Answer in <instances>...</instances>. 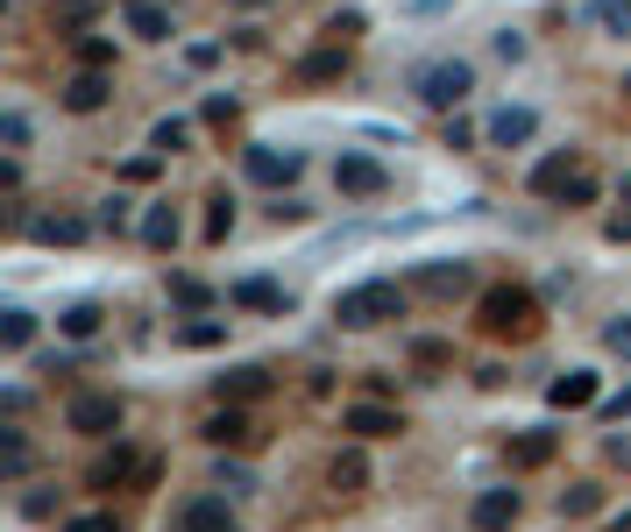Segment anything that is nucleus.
<instances>
[{"instance_id": "cd10ccee", "label": "nucleus", "mask_w": 631, "mask_h": 532, "mask_svg": "<svg viewBox=\"0 0 631 532\" xmlns=\"http://www.w3.org/2000/svg\"><path fill=\"white\" fill-rule=\"evenodd\" d=\"M185 142H193V128H185V121H170V114H164L157 128H149V149H157V157H178Z\"/></svg>"}, {"instance_id": "49530a36", "label": "nucleus", "mask_w": 631, "mask_h": 532, "mask_svg": "<svg viewBox=\"0 0 631 532\" xmlns=\"http://www.w3.org/2000/svg\"><path fill=\"white\" fill-rule=\"evenodd\" d=\"M440 8H454V0H405V14H440Z\"/></svg>"}, {"instance_id": "c03bdc74", "label": "nucleus", "mask_w": 631, "mask_h": 532, "mask_svg": "<svg viewBox=\"0 0 631 532\" xmlns=\"http://www.w3.org/2000/svg\"><path fill=\"white\" fill-rule=\"evenodd\" d=\"M100 227H114V235H121V227H128V199H107V206H100Z\"/></svg>"}, {"instance_id": "f3484780", "label": "nucleus", "mask_w": 631, "mask_h": 532, "mask_svg": "<svg viewBox=\"0 0 631 532\" xmlns=\"http://www.w3.org/2000/svg\"><path fill=\"white\" fill-rule=\"evenodd\" d=\"M214 391H220V405H248V397H263V391H270V370H256V363H241V370H227V376H214Z\"/></svg>"}, {"instance_id": "423d86ee", "label": "nucleus", "mask_w": 631, "mask_h": 532, "mask_svg": "<svg viewBox=\"0 0 631 532\" xmlns=\"http://www.w3.org/2000/svg\"><path fill=\"white\" fill-rule=\"evenodd\" d=\"M241 170H248L256 185H292L298 170H305V157H298V149H277V142H256V149L241 157Z\"/></svg>"}, {"instance_id": "e433bc0d", "label": "nucleus", "mask_w": 631, "mask_h": 532, "mask_svg": "<svg viewBox=\"0 0 631 532\" xmlns=\"http://www.w3.org/2000/svg\"><path fill=\"white\" fill-rule=\"evenodd\" d=\"M65 532H121L114 511H86V519H65Z\"/></svg>"}, {"instance_id": "4be33fe9", "label": "nucleus", "mask_w": 631, "mask_h": 532, "mask_svg": "<svg viewBox=\"0 0 631 532\" xmlns=\"http://www.w3.org/2000/svg\"><path fill=\"white\" fill-rule=\"evenodd\" d=\"M199 433H206V441H214V447H248V441H256V426H248V420H241L235 405H220V412H214V420H206Z\"/></svg>"}, {"instance_id": "de8ad7c7", "label": "nucleus", "mask_w": 631, "mask_h": 532, "mask_svg": "<svg viewBox=\"0 0 631 532\" xmlns=\"http://www.w3.org/2000/svg\"><path fill=\"white\" fill-rule=\"evenodd\" d=\"M610 242H631V214H610Z\"/></svg>"}, {"instance_id": "20e7f679", "label": "nucleus", "mask_w": 631, "mask_h": 532, "mask_svg": "<svg viewBox=\"0 0 631 532\" xmlns=\"http://www.w3.org/2000/svg\"><path fill=\"white\" fill-rule=\"evenodd\" d=\"M334 185H341V199H384L391 193V170L376 157H362V149H341V157H334Z\"/></svg>"}, {"instance_id": "39448f33", "label": "nucleus", "mask_w": 631, "mask_h": 532, "mask_svg": "<svg viewBox=\"0 0 631 532\" xmlns=\"http://www.w3.org/2000/svg\"><path fill=\"white\" fill-rule=\"evenodd\" d=\"M65 426L71 433H92V441H107V433H121V397L114 391H79L65 405Z\"/></svg>"}, {"instance_id": "7ed1b4c3", "label": "nucleus", "mask_w": 631, "mask_h": 532, "mask_svg": "<svg viewBox=\"0 0 631 532\" xmlns=\"http://www.w3.org/2000/svg\"><path fill=\"white\" fill-rule=\"evenodd\" d=\"M412 92H418V100H426V107L454 114V107H462L469 92H475V71L462 65V57H440V65H426V71H418V79H412Z\"/></svg>"}, {"instance_id": "f257e3e1", "label": "nucleus", "mask_w": 631, "mask_h": 532, "mask_svg": "<svg viewBox=\"0 0 631 532\" xmlns=\"http://www.w3.org/2000/svg\"><path fill=\"white\" fill-rule=\"evenodd\" d=\"M475 319H483L490 341H532L540 334V298H532L525 284H490V292L475 298Z\"/></svg>"}, {"instance_id": "f8f14e48", "label": "nucleus", "mask_w": 631, "mask_h": 532, "mask_svg": "<svg viewBox=\"0 0 631 532\" xmlns=\"http://www.w3.org/2000/svg\"><path fill=\"white\" fill-rule=\"evenodd\" d=\"M575 170H582V157H575V149H553V157H540V164H532V193H540V199H561Z\"/></svg>"}, {"instance_id": "412c9836", "label": "nucleus", "mask_w": 631, "mask_h": 532, "mask_svg": "<svg viewBox=\"0 0 631 532\" xmlns=\"http://www.w3.org/2000/svg\"><path fill=\"white\" fill-rule=\"evenodd\" d=\"M29 469H36V454H29V433H22V426H0V476H8V483H22Z\"/></svg>"}, {"instance_id": "f03ea898", "label": "nucleus", "mask_w": 631, "mask_h": 532, "mask_svg": "<svg viewBox=\"0 0 631 532\" xmlns=\"http://www.w3.org/2000/svg\"><path fill=\"white\" fill-rule=\"evenodd\" d=\"M334 319L348 334H369V327H384V319H405V284H391V277L348 284V292L334 298Z\"/></svg>"}, {"instance_id": "dca6fc26", "label": "nucleus", "mask_w": 631, "mask_h": 532, "mask_svg": "<svg viewBox=\"0 0 631 532\" xmlns=\"http://www.w3.org/2000/svg\"><path fill=\"white\" fill-rule=\"evenodd\" d=\"M327 483L341 490V497H362V490H369V454H362V447H341L334 462H327Z\"/></svg>"}, {"instance_id": "a18cd8bd", "label": "nucleus", "mask_w": 631, "mask_h": 532, "mask_svg": "<svg viewBox=\"0 0 631 532\" xmlns=\"http://www.w3.org/2000/svg\"><path fill=\"white\" fill-rule=\"evenodd\" d=\"M603 412H610V420H624V412H631V384H624L618 397H603Z\"/></svg>"}, {"instance_id": "09e8293b", "label": "nucleus", "mask_w": 631, "mask_h": 532, "mask_svg": "<svg viewBox=\"0 0 631 532\" xmlns=\"http://www.w3.org/2000/svg\"><path fill=\"white\" fill-rule=\"evenodd\" d=\"M610 532H631V511H618V519H610Z\"/></svg>"}, {"instance_id": "5701e85b", "label": "nucleus", "mask_w": 631, "mask_h": 532, "mask_svg": "<svg viewBox=\"0 0 631 532\" xmlns=\"http://www.w3.org/2000/svg\"><path fill=\"white\" fill-rule=\"evenodd\" d=\"M553 447H561L553 433H519V441L504 447V462H511V469H546V462H553Z\"/></svg>"}, {"instance_id": "a19ab883", "label": "nucleus", "mask_w": 631, "mask_h": 532, "mask_svg": "<svg viewBox=\"0 0 631 532\" xmlns=\"http://www.w3.org/2000/svg\"><path fill=\"white\" fill-rule=\"evenodd\" d=\"M327 36H334V43H355V36H362V14H334Z\"/></svg>"}, {"instance_id": "72a5a7b5", "label": "nucleus", "mask_w": 631, "mask_h": 532, "mask_svg": "<svg viewBox=\"0 0 631 532\" xmlns=\"http://www.w3.org/2000/svg\"><path fill=\"white\" fill-rule=\"evenodd\" d=\"M597 199V178H589V164L575 170V178H568V193H561V206H589Z\"/></svg>"}, {"instance_id": "2f4dec72", "label": "nucleus", "mask_w": 631, "mask_h": 532, "mask_svg": "<svg viewBox=\"0 0 631 532\" xmlns=\"http://www.w3.org/2000/svg\"><path fill=\"white\" fill-rule=\"evenodd\" d=\"M589 14H597L610 36H631V0H589Z\"/></svg>"}, {"instance_id": "4c0bfd02", "label": "nucleus", "mask_w": 631, "mask_h": 532, "mask_svg": "<svg viewBox=\"0 0 631 532\" xmlns=\"http://www.w3.org/2000/svg\"><path fill=\"white\" fill-rule=\"evenodd\" d=\"M170 298H178L185 313H199V306H206V284H199V277H178V284H170Z\"/></svg>"}, {"instance_id": "58836bf2", "label": "nucleus", "mask_w": 631, "mask_h": 532, "mask_svg": "<svg viewBox=\"0 0 631 532\" xmlns=\"http://www.w3.org/2000/svg\"><path fill=\"white\" fill-rule=\"evenodd\" d=\"M496 57H504V65H519V57H525V36H519V29H496Z\"/></svg>"}, {"instance_id": "c9c22d12", "label": "nucleus", "mask_w": 631, "mask_h": 532, "mask_svg": "<svg viewBox=\"0 0 631 532\" xmlns=\"http://www.w3.org/2000/svg\"><path fill=\"white\" fill-rule=\"evenodd\" d=\"M0 142H8V149H29V114H0Z\"/></svg>"}, {"instance_id": "37998d69", "label": "nucleus", "mask_w": 631, "mask_h": 532, "mask_svg": "<svg viewBox=\"0 0 631 532\" xmlns=\"http://www.w3.org/2000/svg\"><path fill=\"white\" fill-rule=\"evenodd\" d=\"M412 363H418V370H440V363H447V348H440V341H418Z\"/></svg>"}, {"instance_id": "ddd939ff", "label": "nucleus", "mask_w": 631, "mask_h": 532, "mask_svg": "<svg viewBox=\"0 0 631 532\" xmlns=\"http://www.w3.org/2000/svg\"><path fill=\"white\" fill-rule=\"evenodd\" d=\"M546 405H553V412H582V405H597V370H568V376H553V384H546Z\"/></svg>"}, {"instance_id": "1a4fd4ad", "label": "nucleus", "mask_w": 631, "mask_h": 532, "mask_svg": "<svg viewBox=\"0 0 631 532\" xmlns=\"http://www.w3.org/2000/svg\"><path fill=\"white\" fill-rule=\"evenodd\" d=\"M178 532H241V519H235L227 497H185L178 504Z\"/></svg>"}, {"instance_id": "6ab92c4d", "label": "nucleus", "mask_w": 631, "mask_h": 532, "mask_svg": "<svg viewBox=\"0 0 631 532\" xmlns=\"http://www.w3.org/2000/svg\"><path fill=\"white\" fill-rule=\"evenodd\" d=\"M128 14V36H142V43H170V14L157 8V0H121Z\"/></svg>"}, {"instance_id": "b1692460", "label": "nucleus", "mask_w": 631, "mask_h": 532, "mask_svg": "<svg viewBox=\"0 0 631 532\" xmlns=\"http://www.w3.org/2000/svg\"><path fill=\"white\" fill-rule=\"evenodd\" d=\"M227 298H235V306H248V313H284V292H277L270 277H241Z\"/></svg>"}, {"instance_id": "2eb2a0df", "label": "nucleus", "mask_w": 631, "mask_h": 532, "mask_svg": "<svg viewBox=\"0 0 631 532\" xmlns=\"http://www.w3.org/2000/svg\"><path fill=\"white\" fill-rule=\"evenodd\" d=\"M29 235H36V242H50V249H79V242L92 235V220H79V214H36V220H29Z\"/></svg>"}, {"instance_id": "79ce46f5", "label": "nucleus", "mask_w": 631, "mask_h": 532, "mask_svg": "<svg viewBox=\"0 0 631 532\" xmlns=\"http://www.w3.org/2000/svg\"><path fill=\"white\" fill-rule=\"evenodd\" d=\"M214 476H220V490H235V497H248V490H256V483H248V469H227V462H220Z\"/></svg>"}, {"instance_id": "4468645a", "label": "nucleus", "mask_w": 631, "mask_h": 532, "mask_svg": "<svg viewBox=\"0 0 631 532\" xmlns=\"http://www.w3.org/2000/svg\"><path fill=\"white\" fill-rule=\"evenodd\" d=\"M469 519H475V532H511L519 525V490H483Z\"/></svg>"}, {"instance_id": "f704fd0d", "label": "nucleus", "mask_w": 631, "mask_h": 532, "mask_svg": "<svg viewBox=\"0 0 631 532\" xmlns=\"http://www.w3.org/2000/svg\"><path fill=\"white\" fill-rule=\"evenodd\" d=\"M603 348H610V355H624V363H631V313H624V319H610V327H603Z\"/></svg>"}, {"instance_id": "9b49d317", "label": "nucleus", "mask_w": 631, "mask_h": 532, "mask_svg": "<svg viewBox=\"0 0 631 532\" xmlns=\"http://www.w3.org/2000/svg\"><path fill=\"white\" fill-rule=\"evenodd\" d=\"M341 426H348L355 441H384V433H397V412L384 405V397H362V405L341 412Z\"/></svg>"}, {"instance_id": "473e14b6", "label": "nucleus", "mask_w": 631, "mask_h": 532, "mask_svg": "<svg viewBox=\"0 0 631 532\" xmlns=\"http://www.w3.org/2000/svg\"><path fill=\"white\" fill-rule=\"evenodd\" d=\"M79 65L107 71V65H114V43H107V36H79Z\"/></svg>"}, {"instance_id": "a878e982", "label": "nucleus", "mask_w": 631, "mask_h": 532, "mask_svg": "<svg viewBox=\"0 0 631 532\" xmlns=\"http://www.w3.org/2000/svg\"><path fill=\"white\" fill-rule=\"evenodd\" d=\"M142 242L149 249H178V214H170V206H149L142 214Z\"/></svg>"}, {"instance_id": "c756f323", "label": "nucleus", "mask_w": 631, "mask_h": 532, "mask_svg": "<svg viewBox=\"0 0 631 532\" xmlns=\"http://www.w3.org/2000/svg\"><path fill=\"white\" fill-rule=\"evenodd\" d=\"M178 341H185V348H220V341H227V319H185Z\"/></svg>"}, {"instance_id": "9d476101", "label": "nucleus", "mask_w": 631, "mask_h": 532, "mask_svg": "<svg viewBox=\"0 0 631 532\" xmlns=\"http://www.w3.org/2000/svg\"><path fill=\"white\" fill-rule=\"evenodd\" d=\"M341 71H348V43H334V36H327L319 50H305L298 65H292V79H298V86H334Z\"/></svg>"}, {"instance_id": "bb28decb", "label": "nucleus", "mask_w": 631, "mask_h": 532, "mask_svg": "<svg viewBox=\"0 0 631 532\" xmlns=\"http://www.w3.org/2000/svg\"><path fill=\"white\" fill-rule=\"evenodd\" d=\"M29 341H36V313L8 306V313H0V348H29Z\"/></svg>"}, {"instance_id": "0eeeda50", "label": "nucleus", "mask_w": 631, "mask_h": 532, "mask_svg": "<svg viewBox=\"0 0 631 532\" xmlns=\"http://www.w3.org/2000/svg\"><path fill=\"white\" fill-rule=\"evenodd\" d=\"M483 136H490V149H525L532 136H540V114L532 107H496L483 121Z\"/></svg>"}, {"instance_id": "aec40b11", "label": "nucleus", "mask_w": 631, "mask_h": 532, "mask_svg": "<svg viewBox=\"0 0 631 532\" xmlns=\"http://www.w3.org/2000/svg\"><path fill=\"white\" fill-rule=\"evenodd\" d=\"M128 476H142V469H136V454H128L121 441H114V447L100 454V462H92V476H86V483H92V490H121Z\"/></svg>"}, {"instance_id": "a211bd4d", "label": "nucleus", "mask_w": 631, "mask_h": 532, "mask_svg": "<svg viewBox=\"0 0 631 532\" xmlns=\"http://www.w3.org/2000/svg\"><path fill=\"white\" fill-rule=\"evenodd\" d=\"M107 92H114V86H107V71H92V65H86L79 79H65V107H71V114H100V107H107Z\"/></svg>"}, {"instance_id": "c85d7f7f", "label": "nucleus", "mask_w": 631, "mask_h": 532, "mask_svg": "<svg viewBox=\"0 0 631 532\" xmlns=\"http://www.w3.org/2000/svg\"><path fill=\"white\" fill-rule=\"evenodd\" d=\"M227 235H235V199L214 193L206 199V242H227Z\"/></svg>"}, {"instance_id": "393cba45", "label": "nucleus", "mask_w": 631, "mask_h": 532, "mask_svg": "<svg viewBox=\"0 0 631 532\" xmlns=\"http://www.w3.org/2000/svg\"><path fill=\"white\" fill-rule=\"evenodd\" d=\"M100 306H92V298H79V306H65V313H57V334H65V341H92V334H100Z\"/></svg>"}, {"instance_id": "7c9ffc66", "label": "nucleus", "mask_w": 631, "mask_h": 532, "mask_svg": "<svg viewBox=\"0 0 631 532\" xmlns=\"http://www.w3.org/2000/svg\"><path fill=\"white\" fill-rule=\"evenodd\" d=\"M597 504H603V490H597V483H575V490H561V519H589Z\"/></svg>"}, {"instance_id": "6e6552de", "label": "nucleus", "mask_w": 631, "mask_h": 532, "mask_svg": "<svg viewBox=\"0 0 631 532\" xmlns=\"http://www.w3.org/2000/svg\"><path fill=\"white\" fill-rule=\"evenodd\" d=\"M418 292H426V298H462L469 292V284H475V270H469V263L462 256H440V263H418Z\"/></svg>"}, {"instance_id": "ea45409f", "label": "nucleus", "mask_w": 631, "mask_h": 532, "mask_svg": "<svg viewBox=\"0 0 631 532\" xmlns=\"http://www.w3.org/2000/svg\"><path fill=\"white\" fill-rule=\"evenodd\" d=\"M235 114H241V107L227 100V92H214V100H206V121H214V128H227V121H235Z\"/></svg>"}]
</instances>
